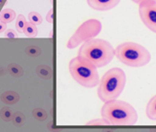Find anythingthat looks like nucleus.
Here are the masks:
<instances>
[{"label": "nucleus", "mask_w": 156, "mask_h": 132, "mask_svg": "<svg viewBox=\"0 0 156 132\" xmlns=\"http://www.w3.org/2000/svg\"><path fill=\"white\" fill-rule=\"evenodd\" d=\"M78 57L95 68H101L113 59L115 49L105 39L93 38L81 44L78 51Z\"/></svg>", "instance_id": "nucleus-1"}, {"label": "nucleus", "mask_w": 156, "mask_h": 132, "mask_svg": "<svg viewBox=\"0 0 156 132\" xmlns=\"http://www.w3.org/2000/svg\"><path fill=\"white\" fill-rule=\"evenodd\" d=\"M101 115L115 126H133L138 121V114L130 103L118 100L105 102Z\"/></svg>", "instance_id": "nucleus-2"}, {"label": "nucleus", "mask_w": 156, "mask_h": 132, "mask_svg": "<svg viewBox=\"0 0 156 132\" xmlns=\"http://www.w3.org/2000/svg\"><path fill=\"white\" fill-rule=\"evenodd\" d=\"M126 82V77L123 69L114 67L106 71L101 79L97 94L104 102L117 100L124 91Z\"/></svg>", "instance_id": "nucleus-3"}, {"label": "nucleus", "mask_w": 156, "mask_h": 132, "mask_svg": "<svg viewBox=\"0 0 156 132\" xmlns=\"http://www.w3.org/2000/svg\"><path fill=\"white\" fill-rule=\"evenodd\" d=\"M115 55L122 62L129 67L146 66L151 59V55L146 47L135 42H124L115 49Z\"/></svg>", "instance_id": "nucleus-4"}, {"label": "nucleus", "mask_w": 156, "mask_h": 132, "mask_svg": "<svg viewBox=\"0 0 156 132\" xmlns=\"http://www.w3.org/2000/svg\"><path fill=\"white\" fill-rule=\"evenodd\" d=\"M71 77L80 85L85 88H93L99 85L100 77L97 68L83 60L79 57L74 58L69 62Z\"/></svg>", "instance_id": "nucleus-5"}, {"label": "nucleus", "mask_w": 156, "mask_h": 132, "mask_svg": "<svg viewBox=\"0 0 156 132\" xmlns=\"http://www.w3.org/2000/svg\"><path fill=\"white\" fill-rule=\"evenodd\" d=\"M101 28L103 25L98 19L92 18L85 20L78 27L76 32L67 41L66 47L68 49H75L80 44L95 38L101 33Z\"/></svg>", "instance_id": "nucleus-6"}, {"label": "nucleus", "mask_w": 156, "mask_h": 132, "mask_svg": "<svg viewBox=\"0 0 156 132\" xmlns=\"http://www.w3.org/2000/svg\"><path fill=\"white\" fill-rule=\"evenodd\" d=\"M139 16L147 29L156 34V1L146 0L140 3Z\"/></svg>", "instance_id": "nucleus-7"}, {"label": "nucleus", "mask_w": 156, "mask_h": 132, "mask_svg": "<svg viewBox=\"0 0 156 132\" xmlns=\"http://www.w3.org/2000/svg\"><path fill=\"white\" fill-rule=\"evenodd\" d=\"M120 1L121 0H86L90 8L100 12H105L114 9L117 5H119Z\"/></svg>", "instance_id": "nucleus-8"}, {"label": "nucleus", "mask_w": 156, "mask_h": 132, "mask_svg": "<svg viewBox=\"0 0 156 132\" xmlns=\"http://www.w3.org/2000/svg\"><path fill=\"white\" fill-rule=\"evenodd\" d=\"M146 115L150 120L156 121V95L148 101L146 107Z\"/></svg>", "instance_id": "nucleus-9"}, {"label": "nucleus", "mask_w": 156, "mask_h": 132, "mask_svg": "<svg viewBox=\"0 0 156 132\" xmlns=\"http://www.w3.org/2000/svg\"><path fill=\"white\" fill-rule=\"evenodd\" d=\"M1 101L6 105H15L19 101V95L15 91H6L1 95Z\"/></svg>", "instance_id": "nucleus-10"}, {"label": "nucleus", "mask_w": 156, "mask_h": 132, "mask_svg": "<svg viewBox=\"0 0 156 132\" xmlns=\"http://www.w3.org/2000/svg\"><path fill=\"white\" fill-rule=\"evenodd\" d=\"M16 18V12L12 9H4L0 12V21L7 24L12 22Z\"/></svg>", "instance_id": "nucleus-11"}, {"label": "nucleus", "mask_w": 156, "mask_h": 132, "mask_svg": "<svg viewBox=\"0 0 156 132\" xmlns=\"http://www.w3.org/2000/svg\"><path fill=\"white\" fill-rule=\"evenodd\" d=\"M37 74L39 78L44 80H50L53 76V71L51 67L47 65H39L37 68Z\"/></svg>", "instance_id": "nucleus-12"}, {"label": "nucleus", "mask_w": 156, "mask_h": 132, "mask_svg": "<svg viewBox=\"0 0 156 132\" xmlns=\"http://www.w3.org/2000/svg\"><path fill=\"white\" fill-rule=\"evenodd\" d=\"M8 72L9 74H11L12 77L16 78H20L23 75V69L22 67L16 64V63H11L8 65Z\"/></svg>", "instance_id": "nucleus-13"}, {"label": "nucleus", "mask_w": 156, "mask_h": 132, "mask_svg": "<svg viewBox=\"0 0 156 132\" xmlns=\"http://www.w3.org/2000/svg\"><path fill=\"white\" fill-rule=\"evenodd\" d=\"M24 34L27 37H36L37 36V25H34L31 22H27L23 31Z\"/></svg>", "instance_id": "nucleus-14"}, {"label": "nucleus", "mask_w": 156, "mask_h": 132, "mask_svg": "<svg viewBox=\"0 0 156 132\" xmlns=\"http://www.w3.org/2000/svg\"><path fill=\"white\" fill-rule=\"evenodd\" d=\"M12 111L10 107L8 106H5L1 109V111H0V117H1V119L5 122H10L12 121Z\"/></svg>", "instance_id": "nucleus-15"}, {"label": "nucleus", "mask_w": 156, "mask_h": 132, "mask_svg": "<svg viewBox=\"0 0 156 132\" xmlns=\"http://www.w3.org/2000/svg\"><path fill=\"white\" fill-rule=\"evenodd\" d=\"M25 52H26L27 55H30V57H33V58H37L40 54H41V50H40V48H38L37 46H35V45L28 46L25 49Z\"/></svg>", "instance_id": "nucleus-16"}, {"label": "nucleus", "mask_w": 156, "mask_h": 132, "mask_svg": "<svg viewBox=\"0 0 156 132\" xmlns=\"http://www.w3.org/2000/svg\"><path fill=\"white\" fill-rule=\"evenodd\" d=\"M28 17H29V22L33 23L34 25H39L42 23V17L37 12H31Z\"/></svg>", "instance_id": "nucleus-17"}, {"label": "nucleus", "mask_w": 156, "mask_h": 132, "mask_svg": "<svg viewBox=\"0 0 156 132\" xmlns=\"http://www.w3.org/2000/svg\"><path fill=\"white\" fill-rule=\"evenodd\" d=\"M12 123H15L16 127H21L25 122V116L21 112H16L12 115Z\"/></svg>", "instance_id": "nucleus-18"}, {"label": "nucleus", "mask_w": 156, "mask_h": 132, "mask_svg": "<svg viewBox=\"0 0 156 132\" xmlns=\"http://www.w3.org/2000/svg\"><path fill=\"white\" fill-rule=\"evenodd\" d=\"M33 115L37 121H45L47 119V113L46 111L42 108H36L33 111Z\"/></svg>", "instance_id": "nucleus-19"}, {"label": "nucleus", "mask_w": 156, "mask_h": 132, "mask_svg": "<svg viewBox=\"0 0 156 132\" xmlns=\"http://www.w3.org/2000/svg\"><path fill=\"white\" fill-rule=\"evenodd\" d=\"M26 23H27V21H26L24 16L19 15L16 18V28L18 33H23Z\"/></svg>", "instance_id": "nucleus-20"}, {"label": "nucleus", "mask_w": 156, "mask_h": 132, "mask_svg": "<svg viewBox=\"0 0 156 132\" xmlns=\"http://www.w3.org/2000/svg\"><path fill=\"white\" fill-rule=\"evenodd\" d=\"M87 126H109V123L108 121H106L105 119H95V120H91L89 122L86 123Z\"/></svg>", "instance_id": "nucleus-21"}, {"label": "nucleus", "mask_w": 156, "mask_h": 132, "mask_svg": "<svg viewBox=\"0 0 156 132\" xmlns=\"http://www.w3.org/2000/svg\"><path fill=\"white\" fill-rule=\"evenodd\" d=\"M5 37H7V38H16L17 34L12 29H7L5 31Z\"/></svg>", "instance_id": "nucleus-22"}, {"label": "nucleus", "mask_w": 156, "mask_h": 132, "mask_svg": "<svg viewBox=\"0 0 156 132\" xmlns=\"http://www.w3.org/2000/svg\"><path fill=\"white\" fill-rule=\"evenodd\" d=\"M46 20L48 23H53V20H54V11L53 9H51L48 12H47V16H46Z\"/></svg>", "instance_id": "nucleus-23"}, {"label": "nucleus", "mask_w": 156, "mask_h": 132, "mask_svg": "<svg viewBox=\"0 0 156 132\" xmlns=\"http://www.w3.org/2000/svg\"><path fill=\"white\" fill-rule=\"evenodd\" d=\"M6 30H7V25H6L5 23H3V22L0 21V34L3 33V32H5Z\"/></svg>", "instance_id": "nucleus-24"}, {"label": "nucleus", "mask_w": 156, "mask_h": 132, "mask_svg": "<svg viewBox=\"0 0 156 132\" xmlns=\"http://www.w3.org/2000/svg\"><path fill=\"white\" fill-rule=\"evenodd\" d=\"M131 1H133L134 3H136V4H138V5H139L140 3L146 1V0H131ZM153 1H156V0H153Z\"/></svg>", "instance_id": "nucleus-25"}, {"label": "nucleus", "mask_w": 156, "mask_h": 132, "mask_svg": "<svg viewBox=\"0 0 156 132\" xmlns=\"http://www.w3.org/2000/svg\"><path fill=\"white\" fill-rule=\"evenodd\" d=\"M104 132H114V131H112V130H109V129H106V130H105Z\"/></svg>", "instance_id": "nucleus-26"}, {"label": "nucleus", "mask_w": 156, "mask_h": 132, "mask_svg": "<svg viewBox=\"0 0 156 132\" xmlns=\"http://www.w3.org/2000/svg\"><path fill=\"white\" fill-rule=\"evenodd\" d=\"M152 132H156V128H155V129H153V130H152Z\"/></svg>", "instance_id": "nucleus-27"}, {"label": "nucleus", "mask_w": 156, "mask_h": 132, "mask_svg": "<svg viewBox=\"0 0 156 132\" xmlns=\"http://www.w3.org/2000/svg\"><path fill=\"white\" fill-rule=\"evenodd\" d=\"M2 1H3V0H0V4H1V3H2Z\"/></svg>", "instance_id": "nucleus-28"}]
</instances>
